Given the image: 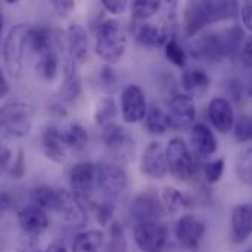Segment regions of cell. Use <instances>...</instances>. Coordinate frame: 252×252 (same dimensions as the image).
<instances>
[{
	"instance_id": "cell-1",
	"label": "cell",
	"mask_w": 252,
	"mask_h": 252,
	"mask_svg": "<svg viewBox=\"0 0 252 252\" xmlns=\"http://www.w3.org/2000/svg\"><path fill=\"white\" fill-rule=\"evenodd\" d=\"M127 35L117 19H105L96 30V53L108 65L117 63L126 53Z\"/></svg>"
},
{
	"instance_id": "cell-2",
	"label": "cell",
	"mask_w": 252,
	"mask_h": 252,
	"mask_svg": "<svg viewBox=\"0 0 252 252\" xmlns=\"http://www.w3.org/2000/svg\"><path fill=\"white\" fill-rule=\"evenodd\" d=\"M35 108L31 103L15 100L0 108V134L21 139L30 134L34 123Z\"/></svg>"
},
{
	"instance_id": "cell-3",
	"label": "cell",
	"mask_w": 252,
	"mask_h": 252,
	"mask_svg": "<svg viewBox=\"0 0 252 252\" xmlns=\"http://www.w3.org/2000/svg\"><path fill=\"white\" fill-rule=\"evenodd\" d=\"M165 158L168 171L179 182H188L193 179L199 170L198 158L189 151L182 137H174L170 140L165 149Z\"/></svg>"
},
{
	"instance_id": "cell-4",
	"label": "cell",
	"mask_w": 252,
	"mask_h": 252,
	"mask_svg": "<svg viewBox=\"0 0 252 252\" xmlns=\"http://www.w3.org/2000/svg\"><path fill=\"white\" fill-rule=\"evenodd\" d=\"M30 27L31 25L27 22H19L9 30L4 38V44H3L4 65L7 72L15 78H18L22 72L24 56L27 50V35Z\"/></svg>"
},
{
	"instance_id": "cell-5",
	"label": "cell",
	"mask_w": 252,
	"mask_h": 252,
	"mask_svg": "<svg viewBox=\"0 0 252 252\" xmlns=\"http://www.w3.org/2000/svg\"><path fill=\"white\" fill-rule=\"evenodd\" d=\"M128 188V176L118 164H96V189L106 201H117Z\"/></svg>"
},
{
	"instance_id": "cell-6",
	"label": "cell",
	"mask_w": 252,
	"mask_h": 252,
	"mask_svg": "<svg viewBox=\"0 0 252 252\" xmlns=\"http://www.w3.org/2000/svg\"><path fill=\"white\" fill-rule=\"evenodd\" d=\"M102 140L106 151L118 161H130L134 157V139L123 126L111 123L103 127Z\"/></svg>"
},
{
	"instance_id": "cell-7",
	"label": "cell",
	"mask_w": 252,
	"mask_h": 252,
	"mask_svg": "<svg viewBox=\"0 0 252 252\" xmlns=\"http://www.w3.org/2000/svg\"><path fill=\"white\" fill-rule=\"evenodd\" d=\"M71 193L81 202H90L96 190V164L83 161L75 164L69 171Z\"/></svg>"
},
{
	"instance_id": "cell-8",
	"label": "cell",
	"mask_w": 252,
	"mask_h": 252,
	"mask_svg": "<svg viewBox=\"0 0 252 252\" xmlns=\"http://www.w3.org/2000/svg\"><path fill=\"white\" fill-rule=\"evenodd\" d=\"M168 121L170 128L177 131L190 130L196 121V105L193 97L188 96L186 93L174 94L168 105Z\"/></svg>"
},
{
	"instance_id": "cell-9",
	"label": "cell",
	"mask_w": 252,
	"mask_h": 252,
	"mask_svg": "<svg viewBox=\"0 0 252 252\" xmlns=\"http://www.w3.org/2000/svg\"><path fill=\"white\" fill-rule=\"evenodd\" d=\"M130 216L136 223H162L165 217L159 196L154 190H146L134 198L130 207Z\"/></svg>"
},
{
	"instance_id": "cell-10",
	"label": "cell",
	"mask_w": 252,
	"mask_h": 252,
	"mask_svg": "<svg viewBox=\"0 0 252 252\" xmlns=\"http://www.w3.org/2000/svg\"><path fill=\"white\" fill-rule=\"evenodd\" d=\"M133 238L142 252H161L168 241V229L164 223H136Z\"/></svg>"
},
{
	"instance_id": "cell-11",
	"label": "cell",
	"mask_w": 252,
	"mask_h": 252,
	"mask_svg": "<svg viewBox=\"0 0 252 252\" xmlns=\"http://www.w3.org/2000/svg\"><path fill=\"white\" fill-rule=\"evenodd\" d=\"M65 223L71 226L81 227L87 223V211L84 204H81L69 190L56 189V201L53 210Z\"/></svg>"
},
{
	"instance_id": "cell-12",
	"label": "cell",
	"mask_w": 252,
	"mask_h": 252,
	"mask_svg": "<svg viewBox=\"0 0 252 252\" xmlns=\"http://www.w3.org/2000/svg\"><path fill=\"white\" fill-rule=\"evenodd\" d=\"M176 238L179 244L189 250V251H196L199 250L204 238H205V223L198 219L193 214H185L182 216L177 223H176Z\"/></svg>"
},
{
	"instance_id": "cell-13",
	"label": "cell",
	"mask_w": 252,
	"mask_h": 252,
	"mask_svg": "<svg viewBox=\"0 0 252 252\" xmlns=\"http://www.w3.org/2000/svg\"><path fill=\"white\" fill-rule=\"evenodd\" d=\"M148 103L143 90L136 84H128L121 93V114L127 124H136L145 120Z\"/></svg>"
},
{
	"instance_id": "cell-14",
	"label": "cell",
	"mask_w": 252,
	"mask_h": 252,
	"mask_svg": "<svg viewBox=\"0 0 252 252\" xmlns=\"http://www.w3.org/2000/svg\"><path fill=\"white\" fill-rule=\"evenodd\" d=\"M16 220L22 233L27 238H34V239L43 235L49 229V224H50L49 216L46 214V211L32 204L22 207L16 214Z\"/></svg>"
},
{
	"instance_id": "cell-15",
	"label": "cell",
	"mask_w": 252,
	"mask_h": 252,
	"mask_svg": "<svg viewBox=\"0 0 252 252\" xmlns=\"http://www.w3.org/2000/svg\"><path fill=\"white\" fill-rule=\"evenodd\" d=\"M140 171L154 180H161L165 177L168 167H167V158L165 151L159 142H152L146 146L143 151L142 159H140Z\"/></svg>"
},
{
	"instance_id": "cell-16",
	"label": "cell",
	"mask_w": 252,
	"mask_h": 252,
	"mask_svg": "<svg viewBox=\"0 0 252 252\" xmlns=\"http://www.w3.org/2000/svg\"><path fill=\"white\" fill-rule=\"evenodd\" d=\"M171 25H159L152 22L137 24L134 27V37L137 43L146 49H158L164 47L167 41L173 37L170 31Z\"/></svg>"
},
{
	"instance_id": "cell-17",
	"label": "cell",
	"mask_w": 252,
	"mask_h": 252,
	"mask_svg": "<svg viewBox=\"0 0 252 252\" xmlns=\"http://www.w3.org/2000/svg\"><path fill=\"white\" fill-rule=\"evenodd\" d=\"M190 55L196 59H205L208 62H220L226 58L223 37L216 32L202 34L192 46Z\"/></svg>"
},
{
	"instance_id": "cell-18",
	"label": "cell",
	"mask_w": 252,
	"mask_h": 252,
	"mask_svg": "<svg viewBox=\"0 0 252 252\" xmlns=\"http://www.w3.org/2000/svg\"><path fill=\"white\" fill-rule=\"evenodd\" d=\"M66 46L71 59L77 65H83L89 59V34L81 24H71L66 30Z\"/></svg>"
},
{
	"instance_id": "cell-19",
	"label": "cell",
	"mask_w": 252,
	"mask_h": 252,
	"mask_svg": "<svg viewBox=\"0 0 252 252\" xmlns=\"http://www.w3.org/2000/svg\"><path fill=\"white\" fill-rule=\"evenodd\" d=\"M208 118L220 133H229L235 124V112L226 97H214L208 105Z\"/></svg>"
},
{
	"instance_id": "cell-20",
	"label": "cell",
	"mask_w": 252,
	"mask_h": 252,
	"mask_svg": "<svg viewBox=\"0 0 252 252\" xmlns=\"http://www.w3.org/2000/svg\"><path fill=\"white\" fill-rule=\"evenodd\" d=\"M210 24L211 22H210L204 1H189L186 4L185 15H183L185 37H188V38L195 37Z\"/></svg>"
},
{
	"instance_id": "cell-21",
	"label": "cell",
	"mask_w": 252,
	"mask_h": 252,
	"mask_svg": "<svg viewBox=\"0 0 252 252\" xmlns=\"http://www.w3.org/2000/svg\"><path fill=\"white\" fill-rule=\"evenodd\" d=\"M41 149L50 161L61 164L66 159V146L62 142L61 128L47 126L41 133Z\"/></svg>"
},
{
	"instance_id": "cell-22",
	"label": "cell",
	"mask_w": 252,
	"mask_h": 252,
	"mask_svg": "<svg viewBox=\"0 0 252 252\" xmlns=\"http://www.w3.org/2000/svg\"><path fill=\"white\" fill-rule=\"evenodd\" d=\"M81 94V77L78 74V65L69 58L63 66V81L59 89L62 102L72 103Z\"/></svg>"
},
{
	"instance_id": "cell-23",
	"label": "cell",
	"mask_w": 252,
	"mask_h": 252,
	"mask_svg": "<svg viewBox=\"0 0 252 252\" xmlns=\"http://www.w3.org/2000/svg\"><path fill=\"white\" fill-rule=\"evenodd\" d=\"M252 232L251 204H241L232 213V241L244 244L248 241Z\"/></svg>"
},
{
	"instance_id": "cell-24",
	"label": "cell",
	"mask_w": 252,
	"mask_h": 252,
	"mask_svg": "<svg viewBox=\"0 0 252 252\" xmlns=\"http://www.w3.org/2000/svg\"><path fill=\"white\" fill-rule=\"evenodd\" d=\"M190 140L195 152L202 158H208L217 152V139L211 128L204 123H196L192 127Z\"/></svg>"
},
{
	"instance_id": "cell-25",
	"label": "cell",
	"mask_w": 252,
	"mask_h": 252,
	"mask_svg": "<svg viewBox=\"0 0 252 252\" xmlns=\"http://www.w3.org/2000/svg\"><path fill=\"white\" fill-rule=\"evenodd\" d=\"M210 77L201 68H189L185 69L182 74V84L186 90V94L190 97H201L207 93L210 87Z\"/></svg>"
},
{
	"instance_id": "cell-26",
	"label": "cell",
	"mask_w": 252,
	"mask_h": 252,
	"mask_svg": "<svg viewBox=\"0 0 252 252\" xmlns=\"http://www.w3.org/2000/svg\"><path fill=\"white\" fill-rule=\"evenodd\" d=\"M159 199H161L165 214H170V216L182 214L189 207V198L183 192L171 186H165L162 189Z\"/></svg>"
},
{
	"instance_id": "cell-27",
	"label": "cell",
	"mask_w": 252,
	"mask_h": 252,
	"mask_svg": "<svg viewBox=\"0 0 252 252\" xmlns=\"http://www.w3.org/2000/svg\"><path fill=\"white\" fill-rule=\"evenodd\" d=\"M103 232L97 229H90L75 236L72 242V252H99L103 247Z\"/></svg>"
},
{
	"instance_id": "cell-28",
	"label": "cell",
	"mask_w": 252,
	"mask_h": 252,
	"mask_svg": "<svg viewBox=\"0 0 252 252\" xmlns=\"http://www.w3.org/2000/svg\"><path fill=\"white\" fill-rule=\"evenodd\" d=\"M53 35L52 31L46 27H30L27 35V46L35 53H46L52 50Z\"/></svg>"
},
{
	"instance_id": "cell-29",
	"label": "cell",
	"mask_w": 252,
	"mask_h": 252,
	"mask_svg": "<svg viewBox=\"0 0 252 252\" xmlns=\"http://www.w3.org/2000/svg\"><path fill=\"white\" fill-rule=\"evenodd\" d=\"M61 136H62L63 145L75 151L84 149L89 143V133L78 123H69L66 127L61 130Z\"/></svg>"
},
{
	"instance_id": "cell-30",
	"label": "cell",
	"mask_w": 252,
	"mask_h": 252,
	"mask_svg": "<svg viewBox=\"0 0 252 252\" xmlns=\"http://www.w3.org/2000/svg\"><path fill=\"white\" fill-rule=\"evenodd\" d=\"M210 22H219V21H224L229 18H233L238 12H239V6L236 1H226V0H208L204 1Z\"/></svg>"
},
{
	"instance_id": "cell-31",
	"label": "cell",
	"mask_w": 252,
	"mask_h": 252,
	"mask_svg": "<svg viewBox=\"0 0 252 252\" xmlns=\"http://www.w3.org/2000/svg\"><path fill=\"white\" fill-rule=\"evenodd\" d=\"M145 124H146V130L155 136H162L170 128V121H168L167 112L155 105L148 108V112L145 117Z\"/></svg>"
},
{
	"instance_id": "cell-32",
	"label": "cell",
	"mask_w": 252,
	"mask_h": 252,
	"mask_svg": "<svg viewBox=\"0 0 252 252\" xmlns=\"http://www.w3.org/2000/svg\"><path fill=\"white\" fill-rule=\"evenodd\" d=\"M245 32L239 25H235L232 28H229L223 37V43H224V53L226 58L236 61L239 58V53L242 50V46L245 43Z\"/></svg>"
},
{
	"instance_id": "cell-33",
	"label": "cell",
	"mask_w": 252,
	"mask_h": 252,
	"mask_svg": "<svg viewBox=\"0 0 252 252\" xmlns=\"http://www.w3.org/2000/svg\"><path fill=\"white\" fill-rule=\"evenodd\" d=\"M37 75L44 81H52L58 75V56L53 50L40 55V59L35 63Z\"/></svg>"
},
{
	"instance_id": "cell-34",
	"label": "cell",
	"mask_w": 252,
	"mask_h": 252,
	"mask_svg": "<svg viewBox=\"0 0 252 252\" xmlns=\"http://www.w3.org/2000/svg\"><path fill=\"white\" fill-rule=\"evenodd\" d=\"M30 199H31L32 205H35L44 211L53 210V205L56 201V189H53L47 185L35 186L30 193Z\"/></svg>"
},
{
	"instance_id": "cell-35",
	"label": "cell",
	"mask_w": 252,
	"mask_h": 252,
	"mask_svg": "<svg viewBox=\"0 0 252 252\" xmlns=\"http://www.w3.org/2000/svg\"><path fill=\"white\" fill-rule=\"evenodd\" d=\"M236 174L239 180L245 185H251L252 182V148H244L236 157Z\"/></svg>"
},
{
	"instance_id": "cell-36",
	"label": "cell",
	"mask_w": 252,
	"mask_h": 252,
	"mask_svg": "<svg viewBox=\"0 0 252 252\" xmlns=\"http://www.w3.org/2000/svg\"><path fill=\"white\" fill-rule=\"evenodd\" d=\"M162 7L159 0H136L131 3V15L137 21H145L154 16Z\"/></svg>"
},
{
	"instance_id": "cell-37",
	"label": "cell",
	"mask_w": 252,
	"mask_h": 252,
	"mask_svg": "<svg viewBox=\"0 0 252 252\" xmlns=\"http://www.w3.org/2000/svg\"><path fill=\"white\" fill-rule=\"evenodd\" d=\"M117 115V106H115V102L111 96L102 99L96 108V114H94V121L96 124L105 127L108 124L112 123V120L115 118Z\"/></svg>"
},
{
	"instance_id": "cell-38",
	"label": "cell",
	"mask_w": 252,
	"mask_h": 252,
	"mask_svg": "<svg viewBox=\"0 0 252 252\" xmlns=\"http://www.w3.org/2000/svg\"><path fill=\"white\" fill-rule=\"evenodd\" d=\"M164 47H165V56L173 65L180 66V68H183L186 65L188 55H186L185 49L177 43L176 37H171Z\"/></svg>"
},
{
	"instance_id": "cell-39",
	"label": "cell",
	"mask_w": 252,
	"mask_h": 252,
	"mask_svg": "<svg viewBox=\"0 0 252 252\" xmlns=\"http://www.w3.org/2000/svg\"><path fill=\"white\" fill-rule=\"evenodd\" d=\"M235 127V139L239 143H247L252 137V120L250 115H241L238 121L233 124Z\"/></svg>"
},
{
	"instance_id": "cell-40",
	"label": "cell",
	"mask_w": 252,
	"mask_h": 252,
	"mask_svg": "<svg viewBox=\"0 0 252 252\" xmlns=\"http://www.w3.org/2000/svg\"><path fill=\"white\" fill-rule=\"evenodd\" d=\"M109 233H111V242L108 247V252H126L127 242L123 227L118 223H111Z\"/></svg>"
},
{
	"instance_id": "cell-41",
	"label": "cell",
	"mask_w": 252,
	"mask_h": 252,
	"mask_svg": "<svg viewBox=\"0 0 252 252\" xmlns=\"http://www.w3.org/2000/svg\"><path fill=\"white\" fill-rule=\"evenodd\" d=\"M224 173V159L223 158H217L208 164L204 165V174L208 183H219L220 179L223 177Z\"/></svg>"
},
{
	"instance_id": "cell-42",
	"label": "cell",
	"mask_w": 252,
	"mask_h": 252,
	"mask_svg": "<svg viewBox=\"0 0 252 252\" xmlns=\"http://www.w3.org/2000/svg\"><path fill=\"white\" fill-rule=\"evenodd\" d=\"M96 219L100 223V226H108L111 224L114 211H115V202L103 199L100 204L96 205Z\"/></svg>"
},
{
	"instance_id": "cell-43",
	"label": "cell",
	"mask_w": 252,
	"mask_h": 252,
	"mask_svg": "<svg viewBox=\"0 0 252 252\" xmlns=\"http://www.w3.org/2000/svg\"><path fill=\"white\" fill-rule=\"evenodd\" d=\"M99 81H100V84H102V87H103L105 90H108V92L115 90L117 83H118V78H117L114 69L111 68V65H105V66L100 69Z\"/></svg>"
},
{
	"instance_id": "cell-44",
	"label": "cell",
	"mask_w": 252,
	"mask_h": 252,
	"mask_svg": "<svg viewBox=\"0 0 252 252\" xmlns=\"http://www.w3.org/2000/svg\"><path fill=\"white\" fill-rule=\"evenodd\" d=\"M25 171H27V161H25V155H24V151L19 149L18 151V155L15 158V162L12 164L10 170H9V174L12 179H22L25 176Z\"/></svg>"
},
{
	"instance_id": "cell-45",
	"label": "cell",
	"mask_w": 252,
	"mask_h": 252,
	"mask_svg": "<svg viewBox=\"0 0 252 252\" xmlns=\"http://www.w3.org/2000/svg\"><path fill=\"white\" fill-rule=\"evenodd\" d=\"M100 4H102V7L106 12L114 13V15L123 13L127 9V6H128V3L126 0H102Z\"/></svg>"
},
{
	"instance_id": "cell-46",
	"label": "cell",
	"mask_w": 252,
	"mask_h": 252,
	"mask_svg": "<svg viewBox=\"0 0 252 252\" xmlns=\"http://www.w3.org/2000/svg\"><path fill=\"white\" fill-rule=\"evenodd\" d=\"M226 89H227L229 96H230L233 100L239 102V100L242 99V94H244V86H242V81H241L239 78H230V80L227 81Z\"/></svg>"
},
{
	"instance_id": "cell-47",
	"label": "cell",
	"mask_w": 252,
	"mask_h": 252,
	"mask_svg": "<svg viewBox=\"0 0 252 252\" xmlns=\"http://www.w3.org/2000/svg\"><path fill=\"white\" fill-rule=\"evenodd\" d=\"M75 3L72 0H53L52 1V7L61 18H66L72 12Z\"/></svg>"
},
{
	"instance_id": "cell-48",
	"label": "cell",
	"mask_w": 252,
	"mask_h": 252,
	"mask_svg": "<svg viewBox=\"0 0 252 252\" xmlns=\"http://www.w3.org/2000/svg\"><path fill=\"white\" fill-rule=\"evenodd\" d=\"M241 62H242V65L245 66V68H251V63H252V41L251 40H247L245 43H244V46H242V50H241V53H239V58H238Z\"/></svg>"
},
{
	"instance_id": "cell-49",
	"label": "cell",
	"mask_w": 252,
	"mask_h": 252,
	"mask_svg": "<svg viewBox=\"0 0 252 252\" xmlns=\"http://www.w3.org/2000/svg\"><path fill=\"white\" fill-rule=\"evenodd\" d=\"M241 19L247 30H252V4L250 1L241 7Z\"/></svg>"
},
{
	"instance_id": "cell-50",
	"label": "cell",
	"mask_w": 252,
	"mask_h": 252,
	"mask_svg": "<svg viewBox=\"0 0 252 252\" xmlns=\"http://www.w3.org/2000/svg\"><path fill=\"white\" fill-rule=\"evenodd\" d=\"M9 159H10V151H9V148H7L4 143L0 140V170L4 168V167L7 165Z\"/></svg>"
},
{
	"instance_id": "cell-51",
	"label": "cell",
	"mask_w": 252,
	"mask_h": 252,
	"mask_svg": "<svg viewBox=\"0 0 252 252\" xmlns=\"http://www.w3.org/2000/svg\"><path fill=\"white\" fill-rule=\"evenodd\" d=\"M19 252H40L37 248V244H35V239L34 238H27L25 236V242L21 245Z\"/></svg>"
},
{
	"instance_id": "cell-52",
	"label": "cell",
	"mask_w": 252,
	"mask_h": 252,
	"mask_svg": "<svg viewBox=\"0 0 252 252\" xmlns=\"http://www.w3.org/2000/svg\"><path fill=\"white\" fill-rule=\"evenodd\" d=\"M12 205V199L10 195L7 192H0V214L7 211Z\"/></svg>"
},
{
	"instance_id": "cell-53",
	"label": "cell",
	"mask_w": 252,
	"mask_h": 252,
	"mask_svg": "<svg viewBox=\"0 0 252 252\" xmlns=\"http://www.w3.org/2000/svg\"><path fill=\"white\" fill-rule=\"evenodd\" d=\"M44 252H69V251H68V248L65 247V244H63V242H61V241H53V242H50V244L47 245V248L44 250Z\"/></svg>"
},
{
	"instance_id": "cell-54",
	"label": "cell",
	"mask_w": 252,
	"mask_h": 252,
	"mask_svg": "<svg viewBox=\"0 0 252 252\" xmlns=\"http://www.w3.org/2000/svg\"><path fill=\"white\" fill-rule=\"evenodd\" d=\"M9 83H7V78H6V75L3 74V71L0 69V100L4 97V96H7V93H9Z\"/></svg>"
},
{
	"instance_id": "cell-55",
	"label": "cell",
	"mask_w": 252,
	"mask_h": 252,
	"mask_svg": "<svg viewBox=\"0 0 252 252\" xmlns=\"http://www.w3.org/2000/svg\"><path fill=\"white\" fill-rule=\"evenodd\" d=\"M50 114H52L53 117H56V118H65V117L68 115L66 109H65L62 105H59V103H56V105H53V106L50 108Z\"/></svg>"
},
{
	"instance_id": "cell-56",
	"label": "cell",
	"mask_w": 252,
	"mask_h": 252,
	"mask_svg": "<svg viewBox=\"0 0 252 252\" xmlns=\"http://www.w3.org/2000/svg\"><path fill=\"white\" fill-rule=\"evenodd\" d=\"M3 25H4V18H3V15L0 13V34H1V31H3Z\"/></svg>"
},
{
	"instance_id": "cell-57",
	"label": "cell",
	"mask_w": 252,
	"mask_h": 252,
	"mask_svg": "<svg viewBox=\"0 0 252 252\" xmlns=\"http://www.w3.org/2000/svg\"><path fill=\"white\" fill-rule=\"evenodd\" d=\"M245 252H252V251H251V250H248V251H245Z\"/></svg>"
}]
</instances>
